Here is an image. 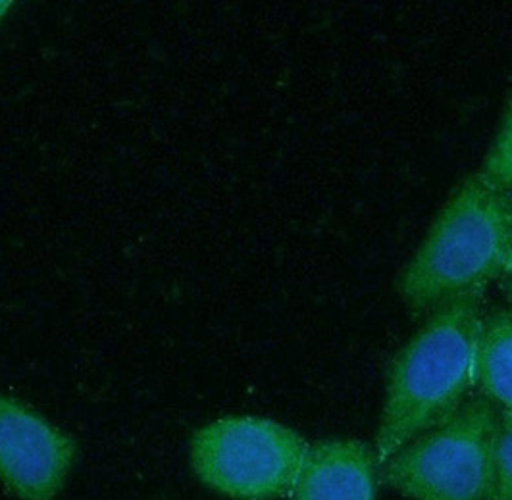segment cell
<instances>
[{
    "instance_id": "6da1fadb",
    "label": "cell",
    "mask_w": 512,
    "mask_h": 500,
    "mask_svg": "<svg viewBox=\"0 0 512 500\" xmlns=\"http://www.w3.org/2000/svg\"><path fill=\"white\" fill-rule=\"evenodd\" d=\"M484 314V291L445 302L395 354L385 377L384 408L374 439L380 466L412 439L451 418L472 397Z\"/></svg>"
},
{
    "instance_id": "7a4b0ae2",
    "label": "cell",
    "mask_w": 512,
    "mask_h": 500,
    "mask_svg": "<svg viewBox=\"0 0 512 500\" xmlns=\"http://www.w3.org/2000/svg\"><path fill=\"white\" fill-rule=\"evenodd\" d=\"M512 264V191L470 175L445 202L397 281L410 312L428 316L445 302L486 291Z\"/></svg>"
},
{
    "instance_id": "3957f363",
    "label": "cell",
    "mask_w": 512,
    "mask_h": 500,
    "mask_svg": "<svg viewBox=\"0 0 512 500\" xmlns=\"http://www.w3.org/2000/svg\"><path fill=\"white\" fill-rule=\"evenodd\" d=\"M499 410L472 395L380 466V479L410 500H489Z\"/></svg>"
},
{
    "instance_id": "277c9868",
    "label": "cell",
    "mask_w": 512,
    "mask_h": 500,
    "mask_svg": "<svg viewBox=\"0 0 512 500\" xmlns=\"http://www.w3.org/2000/svg\"><path fill=\"white\" fill-rule=\"evenodd\" d=\"M307 439L255 416L220 418L191 439V466L208 489L233 500L289 497L307 454Z\"/></svg>"
},
{
    "instance_id": "5b68a950",
    "label": "cell",
    "mask_w": 512,
    "mask_h": 500,
    "mask_svg": "<svg viewBox=\"0 0 512 500\" xmlns=\"http://www.w3.org/2000/svg\"><path fill=\"white\" fill-rule=\"evenodd\" d=\"M76 454L70 435L24 402L0 395V483L16 499H56Z\"/></svg>"
},
{
    "instance_id": "8992f818",
    "label": "cell",
    "mask_w": 512,
    "mask_h": 500,
    "mask_svg": "<svg viewBox=\"0 0 512 500\" xmlns=\"http://www.w3.org/2000/svg\"><path fill=\"white\" fill-rule=\"evenodd\" d=\"M380 462L357 439H322L308 445L291 500H376Z\"/></svg>"
},
{
    "instance_id": "52a82bcc",
    "label": "cell",
    "mask_w": 512,
    "mask_h": 500,
    "mask_svg": "<svg viewBox=\"0 0 512 500\" xmlns=\"http://www.w3.org/2000/svg\"><path fill=\"white\" fill-rule=\"evenodd\" d=\"M474 387L501 416H512V306L484 314L476 345Z\"/></svg>"
},
{
    "instance_id": "ba28073f",
    "label": "cell",
    "mask_w": 512,
    "mask_h": 500,
    "mask_svg": "<svg viewBox=\"0 0 512 500\" xmlns=\"http://www.w3.org/2000/svg\"><path fill=\"white\" fill-rule=\"evenodd\" d=\"M480 174L512 191V93L505 104L501 122L487 150Z\"/></svg>"
},
{
    "instance_id": "9c48e42d",
    "label": "cell",
    "mask_w": 512,
    "mask_h": 500,
    "mask_svg": "<svg viewBox=\"0 0 512 500\" xmlns=\"http://www.w3.org/2000/svg\"><path fill=\"white\" fill-rule=\"evenodd\" d=\"M489 500H512V416H501L497 427Z\"/></svg>"
},
{
    "instance_id": "30bf717a",
    "label": "cell",
    "mask_w": 512,
    "mask_h": 500,
    "mask_svg": "<svg viewBox=\"0 0 512 500\" xmlns=\"http://www.w3.org/2000/svg\"><path fill=\"white\" fill-rule=\"evenodd\" d=\"M501 283H503V293L509 300V304L512 306V264L509 266V270L505 272V275L501 277Z\"/></svg>"
},
{
    "instance_id": "8fae6325",
    "label": "cell",
    "mask_w": 512,
    "mask_h": 500,
    "mask_svg": "<svg viewBox=\"0 0 512 500\" xmlns=\"http://www.w3.org/2000/svg\"><path fill=\"white\" fill-rule=\"evenodd\" d=\"M12 6V2L10 0H0V20L4 18V14L8 12V8Z\"/></svg>"
}]
</instances>
